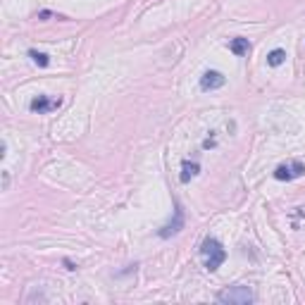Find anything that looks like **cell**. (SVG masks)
<instances>
[{"label":"cell","mask_w":305,"mask_h":305,"mask_svg":"<svg viewBox=\"0 0 305 305\" xmlns=\"http://www.w3.org/2000/svg\"><path fill=\"white\" fill-rule=\"evenodd\" d=\"M181 229H184V210H181V205L177 203V205H174V217L165 224V227L160 229L158 236H160V238H169V236L179 234Z\"/></svg>","instance_id":"obj_4"},{"label":"cell","mask_w":305,"mask_h":305,"mask_svg":"<svg viewBox=\"0 0 305 305\" xmlns=\"http://www.w3.org/2000/svg\"><path fill=\"white\" fill-rule=\"evenodd\" d=\"M217 300L224 305H250L255 300V296L248 286H229V289L217 293Z\"/></svg>","instance_id":"obj_2"},{"label":"cell","mask_w":305,"mask_h":305,"mask_svg":"<svg viewBox=\"0 0 305 305\" xmlns=\"http://www.w3.org/2000/svg\"><path fill=\"white\" fill-rule=\"evenodd\" d=\"M284 60H286V50H281V48H274L270 55H267V64H270V67H279Z\"/></svg>","instance_id":"obj_9"},{"label":"cell","mask_w":305,"mask_h":305,"mask_svg":"<svg viewBox=\"0 0 305 305\" xmlns=\"http://www.w3.org/2000/svg\"><path fill=\"white\" fill-rule=\"evenodd\" d=\"M227 79H224L222 72H215V70H208L205 74L201 76V89L203 91H215V89H222Z\"/></svg>","instance_id":"obj_6"},{"label":"cell","mask_w":305,"mask_h":305,"mask_svg":"<svg viewBox=\"0 0 305 305\" xmlns=\"http://www.w3.org/2000/svg\"><path fill=\"white\" fill-rule=\"evenodd\" d=\"M29 57H31L38 67H48L50 64V57L46 55V53H38V50H29Z\"/></svg>","instance_id":"obj_10"},{"label":"cell","mask_w":305,"mask_h":305,"mask_svg":"<svg viewBox=\"0 0 305 305\" xmlns=\"http://www.w3.org/2000/svg\"><path fill=\"white\" fill-rule=\"evenodd\" d=\"M229 48H231V53H234V55L241 57V55H248L250 43H248V38H241V36H236V38H231Z\"/></svg>","instance_id":"obj_8"},{"label":"cell","mask_w":305,"mask_h":305,"mask_svg":"<svg viewBox=\"0 0 305 305\" xmlns=\"http://www.w3.org/2000/svg\"><path fill=\"white\" fill-rule=\"evenodd\" d=\"M201 257H203V265L208 272H215L217 267H222V263L227 260V250L222 248V243L208 236L205 241L201 243Z\"/></svg>","instance_id":"obj_1"},{"label":"cell","mask_w":305,"mask_h":305,"mask_svg":"<svg viewBox=\"0 0 305 305\" xmlns=\"http://www.w3.org/2000/svg\"><path fill=\"white\" fill-rule=\"evenodd\" d=\"M201 172V165L198 162H191V160H184L181 162V174H179V181L181 184H188V181L193 179L195 174Z\"/></svg>","instance_id":"obj_7"},{"label":"cell","mask_w":305,"mask_h":305,"mask_svg":"<svg viewBox=\"0 0 305 305\" xmlns=\"http://www.w3.org/2000/svg\"><path fill=\"white\" fill-rule=\"evenodd\" d=\"M62 105V98H50V96H36L31 103H29V110L38 112V115H46V112H53Z\"/></svg>","instance_id":"obj_5"},{"label":"cell","mask_w":305,"mask_h":305,"mask_svg":"<svg viewBox=\"0 0 305 305\" xmlns=\"http://www.w3.org/2000/svg\"><path fill=\"white\" fill-rule=\"evenodd\" d=\"M212 146H215V139H208L205 143H203V148H212Z\"/></svg>","instance_id":"obj_11"},{"label":"cell","mask_w":305,"mask_h":305,"mask_svg":"<svg viewBox=\"0 0 305 305\" xmlns=\"http://www.w3.org/2000/svg\"><path fill=\"white\" fill-rule=\"evenodd\" d=\"M303 174H305L303 162H300V160H291V162H284V165H279L277 169H274V179L293 181V179H298V177H303Z\"/></svg>","instance_id":"obj_3"}]
</instances>
